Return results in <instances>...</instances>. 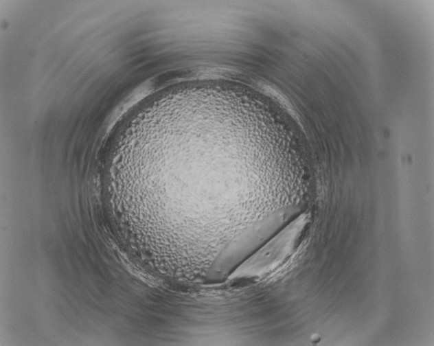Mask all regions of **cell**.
Segmentation results:
<instances>
[{"label": "cell", "instance_id": "1", "mask_svg": "<svg viewBox=\"0 0 434 346\" xmlns=\"http://www.w3.org/2000/svg\"><path fill=\"white\" fill-rule=\"evenodd\" d=\"M305 218H298L287 227L277 239L260 250L237 271L238 278L256 279L275 269L291 253L295 241L302 230Z\"/></svg>", "mask_w": 434, "mask_h": 346}]
</instances>
